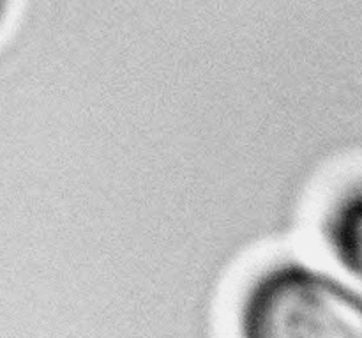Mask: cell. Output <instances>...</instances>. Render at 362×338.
<instances>
[{"label": "cell", "mask_w": 362, "mask_h": 338, "mask_svg": "<svg viewBox=\"0 0 362 338\" xmlns=\"http://www.w3.org/2000/svg\"><path fill=\"white\" fill-rule=\"evenodd\" d=\"M233 338H362V289L299 252L247 269L233 305Z\"/></svg>", "instance_id": "6da1fadb"}, {"label": "cell", "mask_w": 362, "mask_h": 338, "mask_svg": "<svg viewBox=\"0 0 362 338\" xmlns=\"http://www.w3.org/2000/svg\"><path fill=\"white\" fill-rule=\"evenodd\" d=\"M310 241L338 275L362 289V172L324 188L311 215Z\"/></svg>", "instance_id": "7a4b0ae2"}, {"label": "cell", "mask_w": 362, "mask_h": 338, "mask_svg": "<svg viewBox=\"0 0 362 338\" xmlns=\"http://www.w3.org/2000/svg\"><path fill=\"white\" fill-rule=\"evenodd\" d=\"M14 0H0V32L6 28L7 21H9L11 14H13Z\"/></svg>", "instance_id": "3957f363"}]
</instances>
